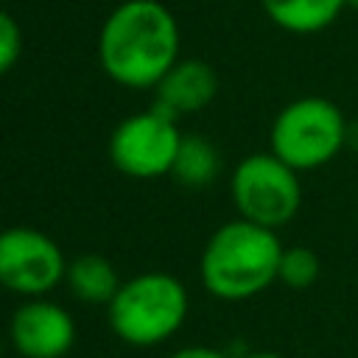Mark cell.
<instances>
[{
  "mask_svg": "<svg viewBox=\"0 0 358 358\" xmlns=\"http://www.w3.org/2000/svg\"><path fill=\"white\" fill-rule=\"evenodd\" d=\"M168 358H232V355H229V352H224V350H215V347L190 344V347H182V350L171 352Z\"/></svg>",
  "mask_w": 358,
  "mask_h": 358,
  "instance_id": "cell-15",
  "label": "cell"
},
{
  "mask_svg": "<svg viewBox=\"0 0 358 358\" xmlns=\"http://www.w3.org/2000/svg\"><path fill=\"white\" fill-rule=\"evenodd\" d=\"M98 59L120 87H157L179 62V25L157 0H126L101 28Z\"/></svg>",
  "mask_w": 358,
  "mask_h": 358,
  "instance_id": "cell-1",
  "label": "cell"
},
{
  "mask_svg": "<svg viewBox=\"0 0 358 358\" xmlns=\"http://www.w3.org/2000/svg\"><path fill=\"white\" fill-rule=\"evenodd\" d=\"M243 358H285V355L271 352V350H257V352H249V355H243Z\"/></svg>",
  "mask_w": 358,
  "mask_h": 358,
  "instance_id": "cell-17",
  "label": "cell"
},
{
  "mask_svg": "<svg viewBox=\"0 0 358 358\" xmlns=\"http://www.w3.org/2000/svg\"><path fill=\"white\" fill-rule=\"evenodd\" d=\"M67 285L76 299L90 305H109L120 288L115 266L101 255H81L67 266Z\"/></svg>",
  "mask_w": 358,
  "mask_h": 358,
  "instance_id": "cell-11",
  "label": "cell"
},
{
  "mask_svg": "<svg viewBox=\"0 0 358 358\" xmlns=\"http://www.w3.org/2000/svg\"><path fill=\"white\" fill-rule=\"evenodd\" d=\"M229 193L238 218H246L268 229L285 227L302 207L299 171L285 165L271 151L243 157L232 171Z\"/></svg>",
  "mask_w": 358,
  "mask_h": 358,
  "instance_id": "cell-5",
  "label": "cell"
},
{
  "mask_svg": "<svg viewBox=\"0 0 358 358\" xmlns=\"http://www.w3.org/2000/svg\"><path fill=\"white\" fill-rule=\"evenodd\" d=\"M277 229L235 218L221 224L201 249L199 274L210 296L243 302L263 294L274 280L282 257Z\"/></svg>",
  "mask_w": 358,
  "mask_h": 358,
  "instance_id": "cell-2",
  "label": "cell"
},
{
  "mask_svg": "<svg viewBox=\"0 0 358 358\" xmlns=\"http://www.w3.org/2000/svg\"><path fill=\"white\" fill-rule=\"evenodd\" d=\"M0 355H3V341H0Z\"/></svg>",
  "mask_w": 358,
  "mask_h": 358,
  "instance_id": "cell-19",
  "label": "cell"
},
{
  "mask_svg": "<svg viewBox=\"0 0 358 358\" xmlns=\"http://www.w3.org/2000/svg\"><path fill=\"white\" fill-rule=\"evenodd\" d=\"M347 148L358 151V120H350V126H347Z\"/></svg>",
  "mask_w": 358,
  "mask_h": 358,
  "instance_id": "cell-16",
  "label": "cell"
},
{
  "mask_svg": "<svg viewBox=\"0 0 358 358\" xmlns=\"http://www.w3.org/2000/svg\"><path fill=\"white\" fill-rule=\"evenodd\" d=\"M218 92V76L207 62L199 59H182L176 62L165 78L157 84V101L154 109H159L168 117L201 112Z\"/></svg>",
  "mask_w": 358,
  "mask_h": 358,
  "instance_id": "cell-9",
  "label": "cell"
},
{
  "mask_svg": "<svg viewBox=\"0 0 358 358\" xmlns=\"http://www.w3.org/2000/svg\"><path fill=\"white\" fill-rule=\"evenodd\" d=\"M344 112L322 95H305L285 103L268 131V151L294 171H316L347 148Z\"/></svg>",
  "mask_w": 358,
  "mask_h": 358,
  "instance_id": "cell-4",
  "label": "cell"
},
{
  "mask_svg": "<svg viewBox=\"0 0 358 358\" xmlns=\"http://www.w3.org/2000/svg\"><path fill=\"white\" fill-rule=\"evenodd\" d=\"M22 53V31L17 20L0 8V76H6Z\"/></svg>",
  "mask_w": 358,
  "mask_h": 358,
  "instance_id": "cell-14",
  "label": "cell"
},
{
  "mask_svg": "<svg viewBox=\"0 0 358 358\" xmlns=\"http://www.w3.org/2000/svg\"><path fill=\"white\" fill-rule=\"evenodd\" d=\"M344 3H347V8H355L358 11V0H344Z\"/></svg>",
  "mask_w": 358,
  "mask_h": 358,
  "instance_id": "cell-18",
  "label": "cell"
},
{
  "mask_svg": "<svg viewBox=\"0 0 358 358\" xmlns=\"http://www.w3.org/2000/svg\"><path fill=\"white\" fill-rule=\"evenodd\" d=\"M182 137L176 120L151 106L115 126L109 137V159L131 179H157L171 173Z\"/></svg>",
  "mask_w": 358,
  "mask_h": 358,
  "instance_id": "cell-6",
  "label": "cell"
},
{
  "mask_svg": "<svg viewBox=\"0 0 358 358\" xmlns=\"http://www.w3.org/2000/svg\"><path fill=\"white\" fill-rule=\"evenodd\" d=\"M8 336L22 358H64L76 344V322L59 302L34 296L11 313Z\"/></svg>",
  "mask_w": 358,
  "mask_h": 358,
  "instance_id": "cell-8",
  "label": "cell"
},
{
  "mask_svg": "<svg viewBox=\"0 0 358 358\" xmlns=\"http://www.w3.org/2000/svg\"><path fill=\"white\" fill-rule=\"evenodd\" d=\"M67 277L59 243L34 227H8L0 232V285L25 299L45 296Z\"/></svg>",
  "mask_w": 358,
  "mask_h": 358,
  "instance_id": "cell-7",
  "label": "cell"
},
{
  "mask_svg": "<svg viewBox=\"0 0 358 358\" xmlns=\"http://www.w3.org/2000/svg\"><path fill=\"white\" fill-rule=\"evenodd\" d=\"M221 173L218 148L201 134H185L171 168V176L185 187H207Z\"/></svg>",
  "mask_w": 358,
  "mask_h": 358,
  "instance_id": "cell-12",
  "label": "cell"
},
{
  "mask_svg": "<svg viewBox=\"0 0 358 358\" xmlns=\"http://www.w3.org/2000/svg\"><path fill=\"white\" fill-rule=\"evenodd\" d=\"M260 6L277 28L296 36H310L330 28L347 8L344 0H260Z\"/></svg>",
  "mask_w": 358,
  "mask_h": 358,
  "instance_id": "cell-10",
  "label": "cell"
},
{
  "mask_svg": "<svg viewBox=\"0 0 358 358\" xmlns=\"http://www.w3.org/2000/svg\"><path fill=\"white\" fill-rule=\"evenodd\" d=\"M109 327L131 347H157L168 341L187 319V288L168 271H143L120 282L112 296Z\"/></svg>",
  "mask_w": 358,
  "mask_h": 358,
  "instance_id": "cell-3",
  "label": "cell"
},
{
  "mask_svg": "<svg viewBox=\"0 0 358 358\" xmlns=\"http://www.w3.org/2000/svg\"><path fill=\"white\" fill-rule=\"evenodd\" d=\"M319 271H322V263H319L313 249H308V246H288V249H282L277 280L282 285H288V288L302 291V288H310L319 280Z\"/></svg>",
  "mask_w": 358,
  "mask_h": 358,
  "instance_id": "cell-13",
  "label": "cell"
}]
</instances>
